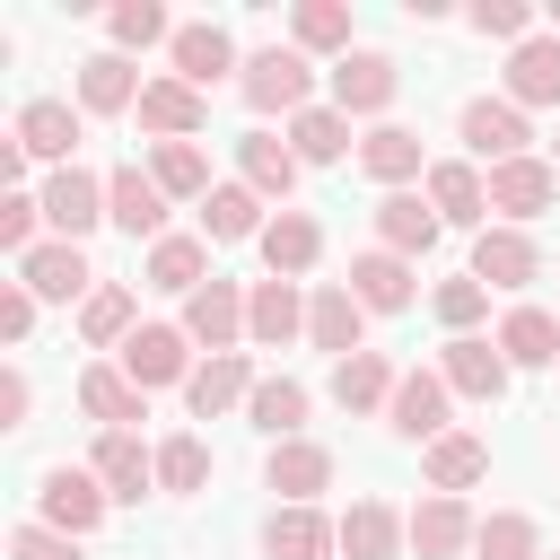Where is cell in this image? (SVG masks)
Wrapping results in <instances>:
<instances>
[{"label":"cell","mask_w":560,"mask_h":560,"mask_svg":"<svg viewBox=\"0 0 560 560\" xmlns=\"http://www.w3.org/2000/svg\"><path fill=\"white\" fill-rule=\"evenodd\" d=\"M79 332H88L96 350H122V341L140 332V324H131V289H122V280H105V289L79 306Z\"/></svg>","instance_id":"44"},{"label":"cell","mask_w":560,"mask_h":560,"mask_svg":"<svg viewBox=\"0 0 560 560\" xmlns=\"http://www.w3.org/2000/svg\"><path fill=\"white\" fill-rule=\"evenodd\" d=\"M350 298H359L368 315H402V306H411V262L385 254V245L350 254Z\"/></svg>","instance_id":"25"},{"label":"cell","mask_w":560,"mask_h":560,"mask_svg":"<svg viewBox=\"0 0 560 560\" xmlns=\"http://www.w3.org/2000/svg\"><path fill=\"white\" fill-rule=\"evenodd\" d=\"M551 166H560V149H551Z\"/></svg>","instance_id":"54"},{"label":"cell","mask_w":560,"mask_h":560,"mask_svg":"<svg viewBox=\"0 0 560 560\" xmlns=\"http://www.w3.org/2000/svg\"><path fill=\"white\" fill-rule=\"evenodd\" d=\"M122 376H131L140 394L192 385V332H184V324H140V332L122 341Z\"/></svg>","instance_id":"2"},{"label":"cell","mask_w":560,"mask_h":560,"mask_svg":"<svg viewBox=\"0 0 560 560\" xmlns=\"http://www.w3.org/2000/svg\"><path fill=\"white\" fill-rule=\"evenodd\" d=\"M289 44H298V52H350V9H341V0H298Z\"/></svg>","instance_id":"43"},{"label":"cell","mask_w":560,"mask_h":560,"mask_svg":"<svg viewBox=\"0 0 560 560\" xmlns=\"http://www.w3.org/2000/svg\"><path fill=\"white\" fill-rule=\"evenodd\" d=\"M560 201V166L551 158H508V166H490V210H499V228H525V219H542Z\"/></svg>","instance_id":"3"},{"label":"cell","mask_w":560,"mask_h":560,"mask_svg":"<svg viewBox=\"0 0 560 560\" xmlns=\"http://www.w3.org/2000/svg\"><path fill=\"white\" fill-rule=\"evenodd\" d=\"M201 122H210L201 88H184V79H149V88H140V131H149V149H158V140H201Z\"/></svg>","instance_id":"13"},{"label":"cell","mask_w":560,"mask_h":560,"mask_svg":"<svg viewBox=\"0 0 560 560\" xmlns=\"http://www.w3.org/2000/svg\"><path fill=\"white\" fill-rule=\"evenodd\" d=\"M166 52H175V79H184V88H219L228 70H245L236 44H228V26H210V18H201V26H175Z\"/></svg>","instance_id":"22"},{"label":"cell","mask_w":560,"mask_h":560,"mask_svg":"<svg viewBox=\"0 0 560 560\" xmlns=\"http://www.w3.org/2000/svg\"><path fill=\"white\" fill-rule=\"evenodd\" d=\"M236 184H254L262 201H289V192H298V149L271 140V131H245V140H236Z\"/></svg>","instance_id":"28"},{"label":"cell","mask_w":560,"mask_h":560,"mask_svg":"<svg viewBox=\"0 0 560 560\" xmlns=\"http://www.w3.org/2000/svg\"><path fill=\"white\" fill-rule=\"evenodd\" d=\"M18 280H26V289H35L44 306H70V298L88 306V298L105 289V280L88 271V254H79V245H61V236H52V245H35V254L18 262Z\"/></svg>","instance_id":"6"},{"label":"cell","mask_w":560,"mask_h":560,"mask_svg":"<svg viewBox=\"0 0 560 560\" xmlns=\"http://www.w3.org/2000/svg\"><path fill=\"white\" fill-rule=\"evenodd\" d=\"M245 420H254L271 446H280V438H298V429H306V385H298V376H262V385H254V402H245Z\"/></svg>","instance_id":"38"},{"label":"cell","mask_w":560,"mask_h":560,"mask_svg":"<svg viewBox=\"0 0 560 560\" xmlns=\"http://www.w3.org/2000/svg\"><path fill=\"white\" fill-rule=\"evenodd\" d=\"M402 542H411V525H402L385 499H350V516H341V560H402Z\"/></svg>","instance_id":"26"},{"label":"cell","mask_w":560,"mask_h":560,"mask_svg":"<svg viewBox=\"0 0 560 560\" xmlns=\"http://www.w3.org/2000/svg\"><path fill=\"white\" fill-rule=\"evenodd\" d=\"M472 560H542V525H534L525 508H499V516H481Z\"/></svg>","instance_id":"42"},{"label":"cell","mask_w":560,"mask_h":560,"mask_svg":"<svg viewBox=\"0 0 560 560\" xmlns=\"http://www.w3.org/2000/svg\"><path fill=\"white\" fill-rule=\"evenodd\" d=\"M262 490H280V508H315V490H332V446L280 438L271 464H262Z\"/></svg>","instance_id":"8"},{"label":"cell","mask_w":560,"mask_h":560,"mask_svg":"<svg viewBox=\"0 0 560 560\" xmlns=\"http://www.w3.org/2000/svg\"><path fill=\"white\" fill-rule=\"evenodd\" d=\"M254 245H262L271 280H298V271H315V254H324V228H315L306 210H271V228H262Z\"/></svg>","instance_id":"29"},{"label":"cell","mask_w":560,"mask_h":560,"mask_svg":"<svg viewBox=\"0 0 560 560\" xmlns=\"http://www.w3.org/2000/svg\"><path fill=\"white\" fill-rule=\"evenodd\" d=\"M35 306H44V298H35L26 280H9V289H0V341H26V332H35Z\"/></svg>","instance_id":"51"},{"label":"cell","mask_w":560,"mask_h":560,"mask_svg":"<svg viewBox=\"0 0 560 560\" xmlns=\"http://www.w3.org/2000/svg\"><path fill=\"white\" fill-rule=\"evenodd\" d=\"M289 149H298V166H332V158L350 149V114H341V105H306V114L289 122Z\"/></svg>","instance_id":"40"},{"label":"cell","mask_w":560,"mask_h":560,"mask_svg":"<svg viewBox=\"0 0 560 560\" xmlns=\"http://www.w3.org/2000/svg\"><path fill=\"white\" fill-rule=\"evenodd\" d=\"M105 219L122 228V236H166V192H158V175L149 166H114L105 175Z\"/></svg>","instance_id":"12"},{"label":"cell","mask_w":560,"mask_h":560,"mask_svg":"<svg viewBox=\"0 0 560 560\" xmlns=\"http://www.w3.org/2000/svg\"><path fill=\"white\" fill-rule=\"evenodd\" d=\"M551 35H560V0H551Z\"/></svg>","instance_id":"53"},{"label":"cell","mask_w":560,"mask_h":560,"mask_svg":"<svg viewBox=\"0 0 560 560\" xmlns=\"http://www.w3.org/2000/svg\"><path fill=\"white\" fill-rule=\"evenodd\" d=\"M438 376H446V394H464V402H499L508 394V350L499 341H481V332H455L446 350H438Z\"/></svg>","instance_id":"4"},{"label":"cell","mask_w":560,"mask_h":560,"mask_svg":"<svg viewBox=\"0 0 560 560\" xmlns=\"http://www.w3.org/2000/svg\"><path fill=\"white\" fill-rule=\"evenodd\" d=\"M394 88H402V70H394L385 52H341V61H332V105H341V114H385Z\"/></svg>","instance_id":"15"},{"label":"cell","mask_w":560,"mask_h":560,"mask_svg":"<svg viewBox=\"0 0 560 560\" xmlns=\"http://www.w3.org/2000/svg\"><path fill=\"white\" fill-rule=\"evenodd\" d=\"M499 350H508V368H551V359H560V324H551L542 306H508Z\"/></svg>","instance_id":"39"},{"label":"cell","mask_w":560,"mask_h":560,"mask_svg":"<svg viewBox=\"0 0 560 560\" xmlns=\"http://www.w3.org/2000/svg\"><path fill=\"white\" fill-rule=\"evenodd\" d=\"M184 332H192V341H210V359H219V350H236V341H245V289H236V280L192 289V298H184Z\"/></svg>","instance_id":"17"},{"label":"cell","mask_w":560,"mask_h":560,"mask_svg":"<svg viewBox=\"0 0 560 560\" xmlns=\"http://www.w3.org/2000/svg\"><path fill=\"white\" fill-rule=\"evenodd\" d=\"M201 481H210V446H201V438H166V446H158V490L192 499Z\"/></svg>","instance_id":"46"},{"label":"cell","mask_w":560,"mask_h":560,"mask_svg":"<svg viewBox=\"0 0 560 560\" xmlns=\"http://www.w3.org/2000/svg\"><path fill=\"white\" fill-rule=\"evenodd\" d=\"M298 332H306V298H298V280H254V298H245V341L289 350Z\"/></svg>","instance_id":"18"},{"label":"cell","mask_w":560,"mask_h":560,"mask_svg":"<svg viewBox=\"0 0 560 560\" xmlns=\"http://www.w3.org/2000/svg\"><path fill=\"white\" fill-rule=\"evenodd\" d=\"M26 402H35V385H26V368H9L0 376V429H26Z\"/></svg>","instance_id":"52"},{"label":"cell","mask_w":560,"mask_h":560,"mask_svg":"<svg viewBox=\"0 0 560 560\" xmlns=\"http://www.w3.org/2000/svg\"><path fill=\"white\" fill-rule=\"evenodd\" d=\"M481 472H490V446H481V438L446 429V438L429 446V490H446V499H455V490H472Z\"/></svg>","instance_id":"41"},{"label":"cell","mask_w":560,"mask_h":560,"mask_svg":"<svg viewBox=\"0 0 560 560\" xmlns=\"http://www.w3.org/2000/svg\"><path fill=\"white\" fill-rule=\"evenodd\" d=\"M149 175H158L166 201H210V158H201V140H158V149H149Z\"/></svg>","instance_id":"35"},{"label":"cell","mask_w":560,"mask_h":560,"mask_svg":"<svg viewBox=\"0 0 560 560\" xmlns=\"http://www.w3.org/2000/svg\"><path fill=\"white\" fill-rule=\"evenodd\" d=\"M79 411H88L96 429H140V420H149V394H140L122 368H88V376H79Z\"/></svg>","instance_id":"30"},{"label":"cell","mask_w":560,"mask_h":560,"mask_svg":"<svg viewBox=\"0 0 560 560\" xmlns=\"http://www.w3.org/2000/svg\"><path fill=\"white\" fill-rule=\"evenodd\" d=\"M201 228H210V245H236V236H262L271 219H262V192H254V184H210Z\"/></svg>","instance_id":"36"},{"label":"cell","mask_w":560,"mask_h":560,"mask_svg":"<svg viewBox=\"0 0 560 560\" xmlns=\"http://www.w3.org/2000/svg\"><path fill=\"white\" fill-rule=\"evenodd\" d=\"M88 472L105 481V499H140V490H158V455H149L131 429H105L96 455H88Z\"/></svg>","instance_id":"20"},{"label":"cell","mask_w":560,"mask_h":560,"mask_svg":"<svg viewBox=\"0 0 560 560\" xmlns=\"http://www.w3.org/2000/svg\"><path fill=\"white\" fill-rule=\"evenodd\" d=\"M35 499H44V516H35V525H52V534H96V525H105V508H114V499H105V481H96V472H70V464H61V472H44V490H35Z\"/></svg>","instance_id":"9"},{"label":"cell","mask_w":560,"mask_h":560,"mask_svg":"<svg viewBox=\"0 0 560 560\" xmlns=\"http://www.w3.org/2000/svg\"><path fill=\"white\" fill-rule=\"evenodd\" d=\"M394 385H402V376H394L376 350L332 359V402H341V411H385V402H394Z\"/></svg>","instance_id":"34"},{"label":"cell","mask_w":560,"mask_h":560,"mask_svg":"<svg viewBox=\"0 0 560 560\" xmlns=\"http://www.w3.org/2000/svg\"><path fill=\"white\" fill-rule=\"evenodd\" d=\"M508 105H560V35H525L508 52Z\"/></svg>","instance_id":"31"},{"label":"cell","mask_w":560,"mask_h":560,"mask_svg":"<svg viewBox=\"0 0 560 560\" xmlns=\"http://www.w3.org/2000/svg\"><path fill=\"white\" fill-rule=\"evenodd\" d=\"M420 192H429V210H438L446 228H490V175H481V166L438 158V166L420 175Z\"/></svg>","instance_id":"5"},{"label":"cell","mask_w":560,"mask_h":560,"mask_svg":"<svg viewBox=\"0 0 560 560\" xmlns=\"http://www.w3.org/2000/svg\"><path fill=\"white\" fill-rule=\"evenodd\" d=\"M359 166H368L376 184H411V175H429V166H420V131H402V122H376V131L359 140Z\"/></svg>","instance_id":"37"},{"label":"cell","mask_w":560,"mask_h":560,"mask_svg":"<svg viewBox=\"0 0 560 560\" xmlns=\"http://www.w3.org/2000/svg\"><path fill=\"white\" fill-rule=\"evenodd\" d=\"M534 271H542V254H534L525 228H481V236H472V280H481V289H525Z\"/></svg>","instance_id":"16"},{"label":"cell","mask_w":560,"mask_h":560,"mask_svg":"<svg viewBox=\"0 0 560 560\" xmlns=\"http://www.w3.org/2000/svg\"><path fill=\"white\" fill-rule=\"evenodd\" d=\"M105 35H114V52L131 61V52H149V44H175V26H166V9L158 0H122L114 18H105Z\"/></svg>","instance_id":"45"},{"label":"cell","mask_w":560,"mask_h":560,"mask_svg":"<svg viewBox=\"0 0 560 560\" xmlns=\"http://www.w3.org/2000/svg\"><path fill=\"white\" fill-rule=\"evenodd\" d=\"M44 219H52L61 245H79V236L105 219V175H88V166H52V184H44Z\"/></svg>","instance_id":"11"},{"label":"cell","mask_w":560,"mask_h":560,"mask_svg":"<svg viewBox=\"0 0 560 560\" xmlns=\"http://www.w3.org/2000/svg\"><path fill=\"white\" fill-rule=\"evenodd\" d=\"M446 376L438 368H411L402 385H394V402H385V420H394V438H411V446H438L446 438Z\"/></svg>","instance_id":"7"},{"label":"cell","mask_w":560,"mask_h":560,"mask_svg":"<svg viewBox=\"0 0 560 560\" xmlns=\"http://www.w3.org/2000/svg\"><path fill=\"white\" fill-rule=\"evenodd\" d=\"M472 35H490V44L516 52V44L534 35V9H525V0H472Z\"/></svg>","instance_id":"48"},{"label":"cell","mask_w":560,"mask_h":560,"mask_svg":"<svg viewBox=\"0 0 560 560\" xmlns=\"http://www.w3.org/2000/svg\"><path fill=\"white\" fill-rule=\"evenodd\" d=\"M219 271H210V245L201 236H158L149 245V289H175V298H192V289H210Z\"/></svg>","instance_id":"33"},{"label":"cell","mask_w":560,"mask_h":560,"mask_svg":"<svg viewBox=\"0 0 560 560\" xmlns=\"http://www.w3.org/2000/svg\"><path fill=\"white\" fill-rule=\"evenodd\" d=\"M429 306H438V324H446V332H472V324L490 315V289L464 271V280H438V298H429Z\"/></svg>","instance_id":"47"},{"label":"cell","mask_w":560,"mask_h":560,"mask_svg":"<svg viewBox=\"0 0 560 560\" xmlns=\"http://www.w3.org/2000/svg\"><path fill=\"white\" fill-rule=\"evenodd\" d=\"M455 131H464V149L490 158V166L525 158V105H508V96H472V105L455 114Z\"/></svg>","instance_id":"10"},{"label":"cell","mask_w":560,"mask_h":560,"mask_svg":"<svg viewBox=\"0 0 560 560\" xmlns=\"http://www.w3.org/2000/svg\"><path fill=\"white\" fill-rule=\"evenodd\" d=\"M438 228H446V219L429 210V192H385V201H376V245H385V254H402V262H411V254H429V245H438Z\"/></svg>","instance_id":"24"},{"label":"cell","mask_w":560,"mask_h":560,"mask_svg":"<svg viewBox=\"0 0 560 560\" xmlns=\"http://www.w3.org/2000/svg\"><path fill=\"white\" fill-rule=\"evenodd\" d=\"M254 385H262V376H254V359H245V350H219V359H201V368H192V385H184V402H192L201 420H219V411H236V402H254Z\"/></svg>","instance_id":"19"},{"label":"cell","mask_w":560,"mask_h":560,"mask_svg":"<svg viewBox=\"0 0 560 560\" xmlns=\"http://www.w3.org/2000/svg\"><path fill=\"white\" fill-rule=\"evenodd\" d=\"M359 332H368V306L350 298V280H324V289L306 298V341L332 350V359H350V350H368Z\"/></svg>","instance_id":"14"},{"label":"cell","mask_w":560,"mask_h":560,"mask_svg":"<svg viewBox=\"0 0 560 560\" xmlns=\"http://www.w3.org/2000/svg\"><path fill=\"white\" fill-rule=\"evenodd\" d=\"M140 70L122 61V52H88L79 61V114H140Z\"/></svg>","instance_id":"23"},{"label":"cell","mask_w":560,"mask_h":560,"mask_svg":"<svg viewBox=\"0 0 560 560\" xmlns=\"http://www.w3.org/2000/svg\"><path fill=\"white\" fill-rule=\"evenodd\" d=\"M472 534H481V516L464 499H446V490L411 508V551L420 560H455V551H472Z\"/></svg>","instance_id":"21"},{"label":"cell","mask_w":560,"mask_h":560,"mask_svg":"<svg viewBox=\"0 0 560 560\" xmlns=\"http://www.w3.org/2000/svg\"><path fill=\"white\" fill-rule=\"evenodd\" d=\"M18 149H26V158H52V166H79V158H70V149H79V105L35 96V105L18 114Z\"/></svg>","instance_id":"27"},{"label":"cell","mask_w":560,"mask_h":560,"mask_svg":"<svg viewBox=\"0 0 560 560\" xmlns=\"http://www.w3.org/2000/svg\"><path fill=\"white\" fill-rule=\"evenodd\" d=\"M262 551H271V560H324V551H341V525H324L315 508H271Z\"/></svg>","instance_id":"32"},{"label":"cell","mask_w":560,"mask_h":560,"mask_svg":"<svg viewBox=\"0 0 560 560\" xmlns=\"http://www.w3.org/2000/svg\"><path fill=\"white\" fill-rule=\"evenodd\" d=\"M35 219H44V192H0V245L26 262L35 254Z\"/></svg>","instance_id":"49"},{"label":"cell","mask_w":560,"mask_h":560,"mask_svg":"<svg viewBox=\"0 0 560 560\" xmlns=\"http://www.w3.org/2000/svg\"><path fill=\"white\" fill-rule=\"evenodd\" d=\"M9 560H79V534H52V525H18V534H9Z\"/></svg>","instance_id":"50"},{"label":"cell","mask_w":560,"mask_h":560,"mask_svg":"<svg viewBox=\"0 0 560 560\" xmlns=\"http://www.w3.org/2000/svg\"><path fill=\"white\" fill-rule=\"evenodd\" d=\"M236 96L254 105V114H306V96H315V70H306V52L298 44H271V52H254L245 70H236Z\"/></svg>","instance_id":"1"}]
</instances>
